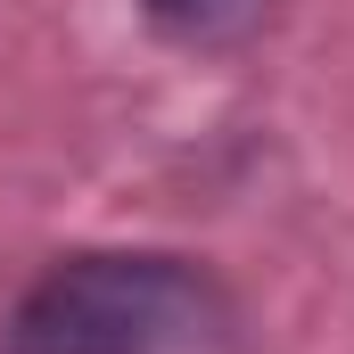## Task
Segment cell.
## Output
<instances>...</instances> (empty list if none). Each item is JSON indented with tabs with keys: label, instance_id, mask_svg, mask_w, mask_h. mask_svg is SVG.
<instances>
[{
	"label": "cell",
	"instance_id": "6da1fadb",
	"mask_svg": "<svg viewBox=\"0 0 354 354\" xmlns=\"http://www.w3.org/2000/svg\"><path fill=\"white\" fill-rule=\"evenodd\" d=\"M0 354H248V313L189 256L91 248L17 297Z\"/></svg>",
	"mask_w": 354,
	"mask_h": 354
},
{
	"label": "cell",
	"instance_id": "7a4b0ae2",
	"mask_svg": "<svg viewBox=\"0 0 354 354\" xmlns=\"http://www.w3.org/2000/svg\"><path fill=\"white\" fill-rule=\"evenodd\" d=\"M272 0H140L149 33L174 41V50H198V58H223V50H248L264 33Z\"/></svg>",
	"mask_w": 354,
	"mask_h": 354
}]
</instances>
